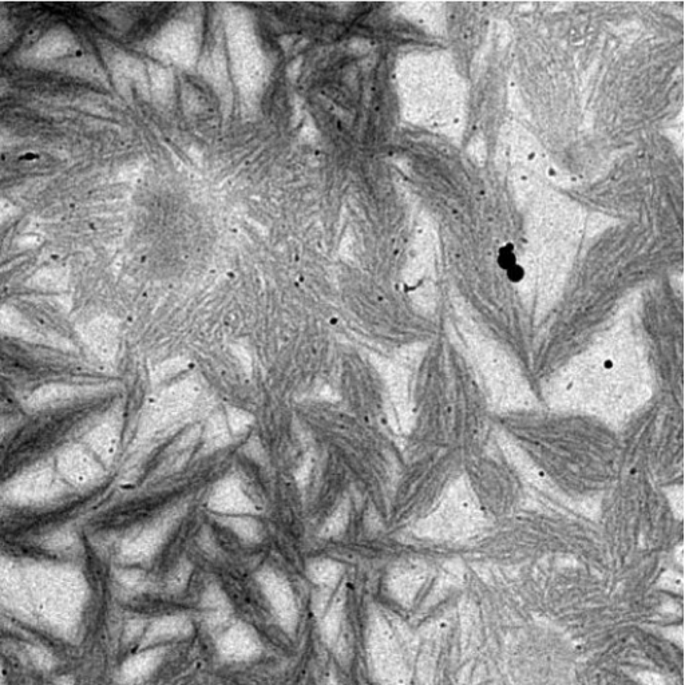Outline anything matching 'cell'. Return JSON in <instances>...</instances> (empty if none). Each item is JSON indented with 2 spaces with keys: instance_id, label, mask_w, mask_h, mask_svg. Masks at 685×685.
Listing matches in <instances>:
<instances>
[{
  "instance_id": "3957f363",
  "label": "cell",
  "mask_w": 685,
  "mask_h": 685,
  "mask_svg": "<svg viewBox=\"0 0 685 685\" xmlns=\"http://www.w3.org/2000/svg\"><path fill=\"white\" fill-rule=\"evenodd\" d=\"M77 50V38L67 27H55L47 31L33 47L23 55V61L30 65H50L62 62Z\"/></svg>"
},
{
  "instance_id": "277c9868",
  "label": "cell",
  "mask_w": 685,
  "mask_h": 685,
  "mask_svg": "<svg viewBox=\"0 0 685 685\" xmlns=\"http://www.w3.org/2000/svg\"><path fill=\"white\" fill-rule=\"evenodd\" d=\"M97 65H95V63H91L90 59H77V61L70 59V61L66 63V66L69 67L67 71H70L71 74L77 75V77H82L85 79H98V71H100V69H98Z\"/></svg>"
},
{
  "instance_id": "9c48e42d",
  "label": "cell",
  "mask_w": 685,
  "mask_h": 685,
  "mask_svg": "<svg viewBox=\"0 0 685 685\" xmlns=\"http://www.w3.org/2000/svg\"><path fill=\"white\" fill-rule=\"evenodd\" d=\"M3 138L0 136V146H2Z\"/></svg>"
},
{
  "instance_id": "52a82bcc",
  "label": "cell",
  "mask_w": 685,
  "mask_h": 685,
  "mask_svg": "<svg viewBox=\"0 0 685 685\" xmlns=\"http://www.w3.org/2000/svg\"><path fill=\"white\" fill-rule=\"evenodd\" d=\"M508 273L510 280L512 281H520L522 277H524V271H522V268L518 267L516 264L508 269Z\"/></svg>"
},
{
  "instance_id": "7a4b0ae2",
  "label": "cell",
  "mask_w": 685,
  "mask_h": 685,
  "mask_svg": "<svg viewBox=\"0 0 685 685\" xmlns=\"http://www.w3.org/2000/svg\"><path fill=\"white\" fill-rule=\"evenodd\" d=\"M316 455L318 458L303 498L308 521L324 524L342 506L351 485L346 474L331 458L319 453Z\"/></svg>"
},
{
  "instance_id": "ba28073f",
  "label": "cell",
  "mask_w": 685,
  "mask_h": 685,
  "mask_svg": "<svg viewBox=\"0 0 685 685\" xmlns=\"http://www.w3.org/2000/svg\"><path fill=\"white\" fill-rule=\"evenodd\" d=\"M10 90V83L6 81V79L0 78V97L2 95H5L9 93Z\"/></svg>"
},
{
  "instance_id": "5b68a950",
  "label": "cell",
  "mask_w": 685,
  "mask_h": 685,
  "mask_svg": "<svg viewBox=\"0 0 685 685\" xmlns=\"http://www.w3.org/2000/svg\"><path fill=\"white\" fill-rule=\"evenodd\" d=\"M15 209L11 201L6 200L5 197H0V228L3 227L15 215Z\"/></svg>"
},
{
  "instance_id": "8992f818",
  "label": "cell",
  "mask_w": 685,
  "mask_h": 685,
  "mask_svg": "<svg viewBox=\"0 0 685 685\" xmlns=\"http://www.w3.org/2000/svg\"><path fill=\"white\" fill-rule=\"evenodd\" d=\"M500 264L501 267H504L506 269H509L510 267H513L514 264H516V256H514L513 248L510 247H504L501 249L500 252Z\"/></svg>"
},
{
  "instance_id": "6da1fadb",
  "label": "cell",
  "mask_w": 685,
  "mask_h": 685,
  "mask_svg": "<svg viewBox=\"0 0 685 685\" xmlns=\"http://www.w3.org/2000/svg\"><path fill=\"white\" fill-rule=\"evenodd\" d=\"M283 395L268 393L259 399V437L265 457L276 473L292 474L302 457V443L296 430V410L280 403Z\"/></svg>"
}]
</instances>
